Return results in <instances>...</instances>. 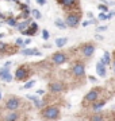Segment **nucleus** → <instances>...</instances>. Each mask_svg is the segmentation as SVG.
<instances>
[{
    "mask_svg": "<svg viewBox=\"0 0 115 121\" xmlns=\"http://www.w3.org/2000/svg\"><path fill=\"white\" fill-rule=\"evenodd\" d=\"M42 117L46 118V120H50V121L57 120L58 117H60V109H58L57 106H54V105L48 106L46 109L42 110Z\"/></svg>",
    "mask_w": 115,
    "mask_h": 121,
    "instance_id": "nucleus-1",
    "label": "nucleus"
},
{
    "mask_svg": "<svg viewBox=\"0 0 115 121\" xmlns=\"http://www.w3.org/2000/svg\"><path fill=\"white\" fill-rule=\"evenodd\" d=\"M20 108V99L18 97H15L12 95L11 98L7 99V102H5V109H8L10 112H15L16 109Z\"/></svg>",
    "mask_w": 115,
    "mask_h": 121,
    "instance_id": "nucleus-2",
    "label": "nucleus"
},
{
    "mask_svg": "<svg viewBox=\"0 0 115 121\" xmlns=\"http://www.w3.org/2000/svg\"><path fill=\"white\" fill-rule=\"evenodd\" d=\"M10 66H11V62H7L4 67L0 70V78L4 82H11L12 81V74L10 73Z\"/></svg>",
    "mask_w": 115,
    "mask_h": 121,
    "instance_id": "nucleus-3",
    "label": "nucleus"
},
{
    "mask_svg": "<svg viewBox=\"0 0 115 121\" xmlns=\"http://www.w3.org/2000/svg\"><path fill=\"white\" fill-rule=\"evenodd\" d=\"M79 22H80V15L79 13H69V15H67V17H65L67 26L72 27V28H75V27L79 26Z\"/></svg>",
    "mask_w": 115,
    "mask_h": 121,
    "instance_id": "nucleus-4",
    "label": "nucleus"
},
{
    "mask_svg": "<svg viewBox=\"0 0 115 121\" xmlns=\"http://www.w3.org/2000/svg\"><path fill=\"white\" fill-rule=\"evenodd\" d=\"M100 97V89H92L85 94V102H96Z\"/></svg>",
    "mask_w": 115,
    "mask_h": 121,
    "instance_id": "nucleus-5",
    "label": "nucleus"
},
{
    "mask_svg": "<svg viewBox=\"0 0 115 121\" xmlns=\"http://www.w3.org/2000/svg\"><path fill=\"white\" fill-rule=\"evenodd\" d=\"M72 73H73V75H76V77H84L85 75V66L84 63H81V62H77V63H75V66H73V69H72Z\"/></svg>",
    "mask_w": 115,
    "mask_h": 121,
    "instance_id": "nucleus-6",
    "label": "nucleus"
},
{
    "mask_svg": "<svg viewBox=\"0 0 115 121\" xmlns=\"http://www.w3.org/2000/svg\"><path fill=\"white\" fill-rule=\"evenodd\" d=\"M53 62L56 63V65H62V63H65L67 62V54L65 52H62V51H58L56 52V54H53Z\"/></svg>",
    "mask_w": 115,
    "mask_h": 121,
    "instance_id": "nucleus-7",
    "label": "nucleus"
},
{
    "mask_svg": "<svg viewBox=\"0 0 115 121\" xmlns=\"http://www.w3.org/2000/svg\"><path fill=\"white\" fill-rule=\"evenodd\" d=\"M27 75H29V71H27V69H26V67H23V66L18 67V69H16V71H15V78H16L18 81L26 79Z\"/></svg>",
    "mask_w": 115,
    "mask_h": 121,
    "instance_id": "nucleus-8",
    "label": "nucleus"
},
{
    "mask_svg": "<svg viewBox=\"0 0 115 121\" xmlns=\"http://www.w3.org/2000/svg\"><path fill=\"white\" fill-rule=\"evenodd\" d=\"M49 89H50L52 93H61V91H64L65 86H64V83H61V82H52L49 85Z\"/></svg>",
    "mask_w": 115,
    "mask_h": 121,
    "instance_id": "nucleus-9",
    "label": "nucleus"
},
{
    "mask_svg": "<svg viewBox=\"0 0 115 121\" xmlns=\"http://www.w3.org/2000/svg\"><path fill=\"white\" fill-rule=\"evenodd\" d=\"M93 52H95V46L93 44H85L81 48V54L84 56H92Z\"/></svg>",
    "mask_w": 115,
    "mask_h": 121,
    "instance_id": "nucleus-10",
    "label": "nucleus"
},
{
    "mask_svg": "<svg viewBox=\"0 0 115 121\" xmlns=\"http://www.w3.org/2000/svg\"><path fill=\"white\" fill-rule=\"evenodd\" d=\"M96 73L97 75H100V77H106L107 75V70H106V65L103 63V60L100 59L99 62H97V65H96Z\"/></svg>",
    "mask_w": 115,
    "mask_h": 121,
    "instance_id": "nucleus-11",
    "label": "nucleus"
},
{
    "mask_svg": "<svg viewBox=\"0 0 115 121\" xmlns=\"http://www.w3.org/2000/svg\"><path fill=\"white\" fill-rule=\"evenodd\" d=\"M37 30H38V24H37V23H30V28L23 30L22 34L23 35H27V36H33V35H35Z\"/></svg>",
    "mask_w": 115,
    "mask_h": 121,
    "instance_id": "nucleus-12",
    "label": "nucleus"
},
{
    "mask_svg": "<svg viewBox=\"0 0 115 121\" xmlns=\"http://www.w3.org/2000/svg\"><path fill=\"white\" fill-rule=\"evenodd\" d=\"M22 54L23 55H42L37 48H23Z\"/></svg>",
    "mask_w": 115,
    "mask_h": 121,
    "instance_id": "nucleus-13",
    "label": "nucleus"
},
{
    "mask_svg": "<svg viewBox=\"0 0 115 121\" xmlns=\"http://www.w3.org/2000/svg\"><path fill=\"white\" fill-rule=\"evenodd\" d=\"M30 23H31V20H29V19H24L23 22H19L18 24H16V28H18L20 32H22L23 30H26L27 27L30 26Z\"/></svg>",
    "mask_w": 115,
    "mask_h": 121,
    "instance_id": "nucleus-14",
    "label": "nucleus"
},
{
    "mask_svg": "<svg viewBox=\"0 0 115 121\" xmlns=\"http://www.w3.org/2000/svg\"><path fill=\"white\" fill-rule=\"evenodd\" d=\"M58 3L64 7H73V5H76L77 0H58Z\"/></svg>",
    "mask_w": 115,
    "mask_h": 121,
    "instance_id": "nucleus-15",
    "label": "nucleus"
},
{
    "mask_svg": "<svg viewBox=\"0 0 115 121\" xmlns=\"http://www.w3.org/2000/svg\"><path fill=\"white\" fill-rule=\"evenodd\" d=\"M19 118V114L16 112H11L5 116V121H18Z\"/></svg>",
    "mask_w": 115,
    "mask_h": 121,
    "instance_id": "nucleus-16",
    "label": "nucleus"
},
{
    "mask_svg": "<svg viewBox=\"0 0 115 121\" xmlns=\"http://www.w3.org/2000/svg\"><path fill=\"white\" fill-rule=\"evenodd\" d=\"M27 98L30 99V101H34V104H35V106L37 108H41V105H42V102H41L39 99H38V97L37 95H33V94H29V95H26Z\"/></svg>",
    "mask_w": 115,
    "mask_h": 121,
    "instance_id": "nucleus-17",
    "label": "nucleus"
},
{
    "mask_svg": "<svg viewBox=\"0 0 115 121\" xmlns=\"http://www.w3.org/2000/svg\"><path fill=\"white\" fill-rule=\"evenodd\" d=\"M68 43V38H57L56 39V46L57 47H64Z\"/></svg>",
    "mask_w": 115,
    "mask_h": 121,
    "instance_id": "nucleus-18",
    "label": "nucleus"
},
{
    "mask_svg": "<svg viewBox=\"0 0 115 121\" xmlns=\"http://www.w3.org/2000/svg\"><path fill=\"white\" fill-rule=\"evenodd\" d=\"M104 105H106V101H104V99H103V101H100V102H95V104H93V106H92L93 112H99V110H100Z\"/></svg>",
    "mask_w": 115,
    "mask_h": 121,
    "instance_id": "nucleus-19",
    "label": "nucleus"
},
{
    "mask_svg": "<svg viewBox=\"0 0 115 121\" xmlns=\"http://www.w3.org/2000/svg\"><path fill=\"white\" fill-rule=\"evenodd\" d=\"M54 24H56V27L61 28V30H64V28H67V27H68L67 23H65V20H62V19H56Z\"/></svg>",
    "mask_w": 115,
    "mask_h": 121,
    "instance_id": "nucleus-20",
    "label": "nucleus"
},
{
    "mask_svg": "<svg viewBox=\"0 0 115 121\" xmlns=\"http://www.w3.org/2000/svg\"><path fill=\"white\" fill-rule=\"evenodd\" d=\"M102 60H103V63H104L106 66H107V65H110V62H111V55H110V52H108V51L104 52V55H103Z\"/></svg>",
    "mask_w": 115,
    "mask_h": 121,
    "instance_id": "nucleus-21",
    "label": "nucleus"
},
{
    "mask_svg": "<svg viewBox=\"0 0 115 121\" xmlns=\"http://www.w3.org/2000/svg\"><path fill=\"white\" fill-rule=\"evenodd\" d=\"M31 15H33V17H34V19H37V20H38V19H41V17H42V15H41V12H39V9H31Z\"/></svg>",
    "mask_w": 115,
    "mask_h": 121,
    "instance_id": "nucleus-22",
    "label": "nucleus"
},
{
    "mask_svg": "<svg viewBox=\"0 0 115 121\" xmlns=\"http://www.w3.org/2000/svg\"><path fill=\"white\" fill-rule=\"evenodd\" d=\"M7 24L8 26H11V27H16V24H18V22H16V19L15 17H7Z\"/></svg>",
    "mask_w": 115,
    "mask_h": 121,
    "instance_id": "nucleus-23",
    "label": "nucleus"
},
{
    "mask_svg": "<svg viewBox=\"0 0 115 121\" xmlns=\"http://www.w3.org/2000/svg\"><path fill=\"white\" fill-rule=\"evenodd\" d=\"M91 121H104V117L102 114H95V116L91 118Z\"/></svg>",
    "mask_w": 115,
    "mask_h": 121,
    "instance_id": "nucleus-24",
    "label": "nucleus"
},
{
    "mask_svg": "<svg viewBox=\"0 0 115 121\" xmlns=\"http://www.w3.org/2000/svg\"><path fill=\"white\" fill-rule=\"evenodd\" d=\"M97 8H99V11H102V12H104V13L108 11V7L104 5V4H99V5H97Z\"/></svg>",
    "mask_w": 115,
    "mask_h": 121,
    "instance_id": "nucleus-25",
    "label": "nucleus"
},
{
    "mask_svg": "<svg viewBox=\"0 0 115 121\" xmlns=\"http://www.w3.org/2000/svg\"><path fill=\"white\" fill-rule=\"evenodd\" d=\"M34 83H35V81H34V79H31V81H29V82H27L23 87H24V89H30V87L34 86Z\"/></svg>",
    "mask_w": 115,
    "mask_h": 121,
    "instance_id": "nucleus-26",
    "label": "nucleus"
},
{
    "mask_svg": "<svg viewBox=\"0 0 115 121\" xmlns=\"http://www.w3.org/2000/svg\"><path fill=\"white\" fill-rule=\"evenodd\" d=\"M42 38H43L45 40H48V39L50 38V34H49L48 30H43V31H42Z\"/></svg>",
    "mask_w": 115,
    "mask_h": 121,
    "instance_id": "nucleus-27",
    "label": "nucleus"
},
{
    "mask_svg": "<svg viewBox=\"0 0 115 121\" xmlns=\"http://www.w3.org/2000/svg\"><path fill=\"white\" fill-rule=\"evenodd\" d=\"M7 51V43L0 42V52H5Z\"/></svg>",
    "mask_w": 115,
    "mask_h": 121,
    "instance_id": "nucleus-28",
    "label": "nucleus"
},
{
    "mask_svg": "<svg viewBox=\"0 0 115 121\" xmlns=\"http://www.w3.org/2000/svg\"><path fill=\"white\" fill-rule=\"evenodd\" d=\"M107 19V15L104 12H100L99 13V20H106Z\"/></svg>",
    "mask_w": 115,
    "mask_h": 121,
    "instance_id": "nucleus-29",
    "label": "nucleus"
},
{
    "mask_svg": "<svg viewBox=\"0 0 115 121\" xmlns=\"http://www.w3.org/2000/svg\"><path fill=\"white\" fill-rule=\"evenodd\" d=\"M16 46H19V47H23V39H22V38H18V39H16Z\"/></svg>",
    "mask_w": 115,
    "mask_h": 121,
    "instance_id": "nucleus-30",
    "label": "nucleus"
},
{
    "mask_svg": "<svg viewBox=\"0 0 115 121\" xmlns=\"http://www.w3.org/2000/svg\"><path fill=\"white\" fill-rule=\"evenodd\" d=\"M30 43H31V39H30V38L24 39V40H23V47H26V46H29Z\"/></svg>",
    "mask_w": 115,
    "mask_h": 121,
    "instance_id": "nucleus-31",
    "label": "nucleus"
},
{
    "mask_svg": "<svg viewBox=\"0 0 115 121\" xmlns=\"http://www.w3.org/2000/svg\"><path fill=\"white\" fill-rule=\"evenodd\" d=\"M35 1H37L39 5H45V4H46V0H35Z\"/></svg>",
    "mask_w": 115,
    "mask_h": 121,
    "instance_id": "nucleus-32",
    "label": "nucleus"
},
{
    "mask_svg": "<svg viewBox=\"0 0 115 121\" xmlns=\"http://www.w3.org/2000/svg\"><path fill=\"white\" fill-rule=\"evenodd\" d=\"M107 28H108V27H107V26H100V27H99V28H97V31H106Z\"/></svg>",
    "mask_w": 115,
    "mask_h": 121,
    "instance_id": "nucleus-33",
    "label": "nucleus"
},
{
    "mask_svg": "<svg viewBox=\"0 0 115 121\" xmlns=\"http://www.w3.org/2000/svg\"><path fill=\"white\" fill-rule=\"evenodd\" d=\"M112 16H115V12H108L107 13V19H111Z\"/></svg>",
    "mask_w": 115,
    "mask_h": 121,
    "instance_id": "nucleus-34",
    "label": "nucleus"
},
{
    "mask_svg": "<svg viewBox=\"0 0 115 121\" xmlns=\"http://www.w3.org/2000/svg\"><path fill=\"white\" fill-rule=\"evenodd\" d=\"M95 38H96V39H99V40H102V39H103V36H102V35H96Z\"/></svg>",
    "mask_w": 115,
    "mask_h": 121,
    "instance_id": "nucleus-35",
    "label": "nucleus"
},
{
    "mask_svg": "<svg viewBox=\"0 0 115 121\" xmlns=\"http://www.w3.org/2000/svg\"><path fill=\"white\" fill-rule=\"evenodd\" d=\"M1 38H3V34H1V32H0V39H1Z\"/></svg>",
    "mask_w": 115,
    "mask_h": 121,
    "instance_id": "nucleus-36",
    "label": "nucleus"
},
{
    "mask_svg": "<svg viewBox=\"0 0 115 121\" xmlns=\"http://www.w3.org/2000/svg\"><path fill=\"white\" fill-rule=\"evenodd\" d=\"M0 101H1V91H0Z\"/></svg>",
    "mask_w": 115,
    "mask_h": 121,
    "instance_id": "nucleus-37",
    "label": "nucleus"
},
{
    "mask_svg": "<svg viewBox=\"0 0 115 121\" xmlns=\"http://www.w3.org/2000/svg\"><path fill=\"white\" fill-rule=\"evenodd\" d=\"M114 71H115V60H114Z\"/></svg>",
    "mask_w": 115,
    "mask_h": 121,
    "instance_id": "nucleus-38",
    "label": "nucleus"
}]
</instances>
